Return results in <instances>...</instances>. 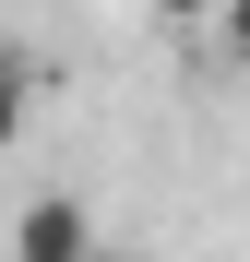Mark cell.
I'll return each mask as SVG.
<instances>
[{
	"mask_svg": "<svg viewBox=\"0 0 250 262\" xmlns=\"http://www.w3.org/2000/svg\"><path fill=\"white\" fill-rule=\"evenodd\" d=\"M12 262H96V214H83L72 191H36L24 227H12Z\"/></svg>",
	"mask_w": 250,
	"mask_h": 262,
	"instance_id": "6da1fadb",
	"label": "cell"
},
{
	"mask_svg": "<svg viewBox=\"0 0 250 262\" xmlns=\"http://www.w3.org/2000/svg\"><path fill=\"white\" fill-rule=\"evenodd\" d=\"M167 24H226V0H155Z\"/></svg>",
	"mask_w": 250,
	"mask_h": 262,
	"instance_id": "7a4b0ae2",
	"label": "cell"
},
{
	"mask_svg": "<svg viewBox=\"0 0 250 262\" xmlns=\"http://www.w3.org/2000/svg\"><path fill=\"white\" fill-rule=\"evenodd\" d=\"M215 36H226V48L250 60V0H226V24H215Z\"/></svg>",
	"mask_w": 250,
	"mask_h": 262,
	"instance_id": "3957f363",
	"label": "cell"
},
{
	"mask_svg": "<svg viewBox=\"0 0 250 262\" xmlns=\"http://www.w3.org/2000/svg\"><path fill=\"white\" fill-rule=\"evenodd\" d=\"M96 262H107V250H96Z\"/></svg>",
	"mask_w": 250,
	"mask_h": 262,
	"instance_id": "277c9868",
	"label": "cell"
}]
</instances>
